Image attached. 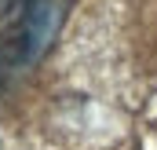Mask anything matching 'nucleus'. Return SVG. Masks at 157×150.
<instances>
[{
	"label": "nucleus",
	"instance_id": "obj_1",
	"mask_svg": "<svg viewBox=\"0 0 157 150\" xmlns=\"http://www.w3.org/2000/svg\"><path fill=\"white\" fill-rule=\"evenodd\" d=\"M51 30L55 7L48 0H0V84L37 59Z\"/></svg>",
	"mask_w": 157,
	"mask_h": 150
}]
</instances>
